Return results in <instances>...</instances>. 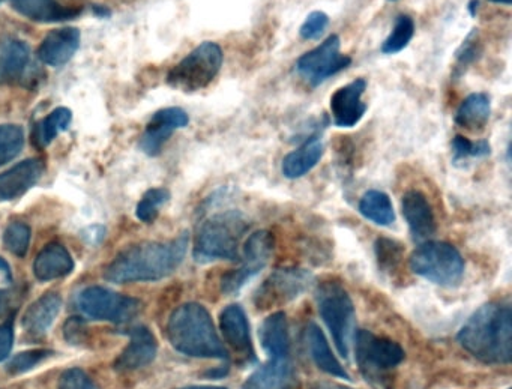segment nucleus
Listing matches in <instances>:
<instances>
[{"label":"nucleus","instance_id":"16","mask_svg":"<svg viewBox=\"0 0 512 389\" xmlns=\"http://www.w3.org/2000/svg\"><path fill=\"white\" fill-rule=\"evenodd\" d=\"M130 344L116 359L115 367L119 371H134L148 367L158 352L154 335L145 326H137L130 332Z\"/></svg>","mask_w":512,"mask_h":389},{"label":"nucleus","instance_id":"43","mask_svg":"<svg viewBox=\"0 0 512 389\" xmlns=\"http://www.w3.org/2000/svg\"><path fill=\"white\" fill-rule=\"evenodd\" d=\"M310 389H352V388H347V386L340 385V383L317 382V383H314V385H311Z\"/></svg>","mask_w":512,"mask_h":389},{"label":"nucleus","instance_id":"12","mask_svg":"<svg viewBox=\"0 0 512 389\" xmlns=\"http://www.w3.org/2000/svg\"><path fill=\"white\" fill-rule=\"evenodd\" d=\"M365 91L367 82L364 79H356L332 94L329 112L335 127L353 128L362 121L368 110L367 104L362 101Z\"/></svg>","mask_w":512,"mask_h":389},{"label":"nucleus","instance_id":"4","mask_svg":"<svg viewBox=\"0 0 512 389\" xmlns=\"http://www.w3.org/2000/svg\"><path fill=\"white\" fill-rule=\"evenodd\" d=\"M247 229V220L239 211L212 215L197 232L194 259L200 263L239 259V245Z\"/></svg>","mask_w":512,"mask_h":389},{"label":"nucleus","instance_id":"15","mask_svg":"<svg viewBox=\"0 0 512 389\" xmlns=\"http://www.w3.org/2000/svg\"><path fill=\"white\" fill-rule=\"evenodd\" d=\"M44 173V163L38 158L22 161L0 175V202L19 199L28 193Z\"/></svg>","mask_w":512,"mask_h":389},{"label":"nucleus","instance_id":"22","mask_svg":"<svg viewBox=\"0 0 512 389\" xmlns=\"http://www.w3.org/2000/svg\"><path fill=\"white\" fill-rule=\"evenodd\" d=\"M293 368L290 358H269L268 364L254 371L242 389H290Z\"/></svg>","mask_w":512,"mask_h":389},{"label":"nucleus","instance_id":"5","mask_svg":"<svg viewBox=\"0 0 512 389\" xmlns=\"http://www.w3.org/2000/svg\"><path fill=\"white\" fill-rule=\"evenodd\" d=\"M316 301L320 316L328 326L338 352L343 358H349L356 319L349 293L340 283L325 281L317 287Z\"/></svg>","mask_w":512,"mask_h":389},{"label":"nucleus","instance_id":"11","mask_svg":"<svg viewBox=\"0 0 512 389\" xmlns=\"http://www.w3.org/2000/svg\"><path fill=\"white\" fill-rule=\"evenodd\" d=\"M313 275L305 269L286 268L272 272L271 277L257 290V308H271L275 305L287 304L299 298L310 289Z\"/></svg>","mask_w":512,"mask_h":389},{"label":"nucleus","instance_id":"7","mask_svg":"<svg viewBox=\"0 0 512 389\" xmlns=\"http://www.w3.org/2000/svg\"><path fill=\"white\" fill-rule=\"evenodd\" d=\"M410 269L431 283L451 287L463 278L464 259L448 242L425 241L410 256Z\"/></svg>","mask_w":512,"mask_h":389},{"label":"nucleus","instance_id":"6","mask_svg":"<svg viewBox=\"0 0 512 389\" xmlns=\"http://www.w3.org/2000/svg\"><path fill=\"white\" fill-rule=\"evenodd\" d=\"M223 62V49L217 43L206 41L170 70L167 83L185 94L202 91L217 79Z\"/></svg>","mask_w":512,"mask_h":389},{"label":"nucleus","instance_id":"34","mask_svg":"<svg viewBox=\"0 0 512 389\" xmlns=\"http://www.w3.org/2000/svg\"><path fill=\"white\" fill-rule=\"evenodd\" d=\"M481 52L482 47L478 31L473 29V31L467 35L463 44H461L460 49L455 53L454 76L458 77L461 76V74L466 73L467 68L478 61L479 56H481Z\"/></svg>","mask_w":512,"mask_h":389},{"label":"nucleus","instance_id":"29","mask_svg":"<svg viewBox=\"0 0 512 389\" xmlns=\"http://www.w3.org/2000/svg\"><path fill=\"white\" fill-rule=\"evenodd\" d=\"M359 212L362 217L377 226H391L395 223V211L388 194L379 190H370L359 200Z\"/></svg>","mask_w":512,"mask_h":389},{"label":"nucleus","instance_id":"48","mask_svg":"<svg viewBox=\"0 0 512 389\" xmlns=\"http://www.w3.org/2000/svg\"><path fill=\"white\" fill-rule=\"evenodd\" d=\"M389 2H397V0H389Z\"/></svg>","mask_w":512,"mask_h":389},{"label":"nucleus","instance_id":"35","mask_svg":"<svg viewBox=\"0 0 512 389\" xmlns=\"http://www.w3.org/2000/svg\"><path fill=\"white\" fill-rule=\"evenodd\" d=\"M451 148L454 163L466 161L469 160V158H484L491 154V146L488 140L470 142V140L464 136H455L454 139H452Z\"/></svg>","mask_w":512,"mask_h":389},{"label":"nucleus","instance_id":"24","mask_svg":"<svg viewBox=\"0 0 512 389\" xmlns=\"http://www.w3.org/2000/svg\"><path fill=\"white\" fill-rule=\"evenodd\" d=\"M260 343L269 358H289V323L283 311L272 313L260 328Z\"/></svg>","mask_w":512,"mask_h":389},{"label":"nucleus","instance_id":"30","mask_svg":"<svg viewBox=\"0 0 512 389\" xmlns=\"http://www.w3.org/2000/svg\"><path fill=\"white\" fill-rule=\"evenodd\" d=\"M413 35H415V22H413L412 17L407 16V14H400L395 19L391 34L380 46V52L388 56L403 52L409 46L410 41L413 40Z\"/></svg>","mask_w":512,"mask_h":389},{"label":"nucleus","instance_id":"33","mask_svg":"<svg viewBox=\"0 0 512 389\" xmlns=\"http://www.w3.org/2000/svg\"><path fill=\"white\" fill-rule=\"evenodd\" d=\"M170 193L166 188H151L137 205V218L143 223H154L160 209L169 202Z\"/></svg>","mask_w":512,"mask_h":389},{"label":"nucleus","instance_id":"21","mask_svg":"<svg viewBox=\"0 0 512 389\" xmlns=\"http://www.w3.org/2000/svg\"><path fill=\"white\" fill-rule=\"evenodd\" d=\"M62 298L58 293H46L29 305L23 316V326L32 337H43L47 334L56 317L61 313Z\"/></svg>","mask_w":512,"mask_h":389},{"label":"nucleus","instance_id":"47","mask_svg":"<svg viewBox=\"0 0 512 389\" xmlns=\"http://www.w3.org/2000/svg\"><path fill=\"white\" fill-rule=\"evenodd\" d=\"M490 2H494V4H502V5H511L512 0H490Z\"/></svg>","mask_w":512,"mask_h":389},{"label":"nucleus","instance_id":"32","mask_svg":"<svg viewBox=\"0 0 512 389\" xmlns=\"http://www.w3.org/2000/svg\"><path fill=\"white\" fill-rule=\"evenodd\" d=\"M25 146V134L19 125H0V167L13 161Z\"/></svg>","mask_w":512,"mask_h":389},{"label":"nucleus","instance_id":"13","mask_svg":"<svg viewBox=\"0 0 512 389\" xmlns=\"http://www.w3.org/2000/svg\"><path fill=\"white\" fill-rule=\"evenodd\" d=\"M188 124H190V118H188L187 112L179 107L158 110L152 116L151 122L140 139V148L145 154L155 157L160 154L161 149L173 136V133L179 128L187 127Z\"/></svg>","mask_w":512,"mask_h":389},{"label":"nucleus","instance_id":"42","mask_svg":"<svg viewBox=\"0 0 512 389\" xmlns=\"http://www.w3.org/2000/svg\"><path fill=\"white\" fill-rule=\"evenodd\" d=\"M11 293L8 290H0V319L7 316L10 311Z\"/></svg>","mask_w":512,"mask_h":389},{"label":"nucleus","instance_id":"20","mask_svg":"<svg viewBox=\"0 0 512 389\" xmlns=\"http://www.w3.org/2000/svg\"><path fill=\"white\" fill-rule=\"evenodd\" d=\"M274 251V236L268 230H259L248 236L242 253V266L238 272L247 280H253L268 263Z\"/></svg>","mask_w":512,"mask_h":389},{"label":"nucleus","instance_id":"18","mask_svg":"<svg viewBox=\"0 0 512 389\" xmlns=\"http://www.w3.org/2000/svg\"><path fill=\"white\" fill-rule=\"evenodd\" d=\"M220 326L224 340L235 352L254 358L250 323H248L247 313L241 305L233 304L224 308L220 316Z\"/></svg>","mask_w":512,"mask_h":389},{"label":"nucleus","instance_id":"39","mask_svg":"<svg viewBox=\"0 0 512 389\" xmlns=\"http://www.w3.org/2000/svg\"><path fill=\"white\" fill-rule=\"evenodd\" d=\"M329 16L323 11H313L310 16L305 19L302 23L301 29H299V37L304 41H317L323 37L326 29L329 28Z\"/></svg>","mask_w":512,"mask_h":389},{"label":"nucleus","instance_id":"17","mask_svg":"<svg viewBox=\"0 0 512 389\" xmlns=\"http://www.w3.org/2000/svg\"><path fill=\"white\" fill-rule=\"evenodd\" d=\"M80 46V31L77 28H59L47 34L41 43L40 56L41 62L50 67H61L67 64Z\"/></svg>","mask_w":512,"mask_h":389},{"label":"nucleus","instance_id":"41","mask_svg":"<svg viewBox=\"0 0 512 389\" xmlns=\"http://www.w3.org/2000/svg\"><path fill=\"white\" fill-rule=\"evenodd\" d=\"M14 344V328L13 322L5 323L0 325V362L10 356L11 350H13Z\"/></svg>","mask_w":512,"mask_h":389},{"label":"nucleus","instance_id":"26","mask_svg":"<svg viewBox=\"0 0 512 389\" xmlns=\"http://www.w3.org/2000/svg\"><path fill=\"white\" fill-rule=\"evenodd\" d=\"M491 98L484 92L470 94L455 112L454 122L463 130L476 133L484 130L490 121Z\"/></svg>","mask_w":512,"mask_h":389},{"label":"nucleus","instance_id":"46","mask_svg":"<svg viewBox=\"0 0 512 389\" xmlns=\"http://www.w3.org/2000/svg\"><path fill=\"white\" fill-rule=\"evenodd\" d=\"M182 389H226V388H220V386H188V388H182Z\"/></svg>","mask_w":512,"mask_h":389},{"label":"nucleus","instance_id":"27","mask_svg":"<svg viewBox=\"0 0 512 389\" xmlns=\"http://www.w3.org/2000/svg\"><path fill=\"white\" fill-rule=\"evenodd\" d=\"M29 47L22 41L10 40L0 46V83H16L25 76Z\"/></svg>","mask_w":512,"mask_h":389},{"label":"nucleus","instance_id":"2","mask_svg":"<svg viewBox=\"0 0 512 389\" xmlns=\"http://www.w3.org/2000/svg\"><path fill=\"white\" fill-rule=\"evenodd\" d=\"M458 343L484 364H509L512 359V310L503 302L482 305L467 319Z\"/></svg>","mask_w":512,"mask_h":389},{"label":"nucleus","instance_id":"44","mask_svg":"<svg viewBox=\"0 0 512 389\" xmlns=\"http://www.w3.org/2000/svg\"><path fill=\"white\" fill-rule=\"evenodd\" d=\"M0 272L5 275L8 281H11V278H13L10 265H8L7 260L2 259V257H0Z\"/></svg>","mask_w":512,"mask_h":389},{"label":"nucleus","instance_id":"1","mask_svg":"<svg viewBox=\"0 0 512 389\" xmlns=\"http://www.w3.org/2000/svg\"><path fill=\"white\" fill-rule=\"evenodd\" d=\"M188 233H182L169 242H145L133 245L118 254L107 266L104 277L110 283H139L158 281L169 277L184 262L187 256Z\"/></svg>","mask_w":512,"mask_h":389},{"label":"nucleus","instance_id":"9","mask_svg":"<svg viewBox=\"0 0 512 389\" xmlns=\"http://www.w3.org/2000/svg\"><path fill=\"white\" fill-rule=\"evenodd\" d=\"M77 305L85 316L109 322H130L140 310L137 299L119 295L106 287L92 286L80 292Z\"/></svg>","mask_w":512,"mask_h":389},{"label":"nucleus","instance_id":"14","mask_svg":"<svg viewBox=\"0 0 512 389\" xmlns=\"http://www.w3.org/2000/svg\"><path fill=\"white\" fill-rule=\"evenodd\" d=\"M401 211L415 241H428L436 233L433 209L421 191H407L401 199Z\"/></svg>","mask_w":512,"mask_h":389},{"label":"nucleus","instance_id":"40","mask_svg":"<svg viewBox=\"0 0 512 389\" xmlns=\"http://www.w3.org/2000/svg\"><path fill=\"white\" fill-rule=\"evenodd\" d=\"M58 389H98L92 382L91 377L80 370V368H70L64 371L59 377Z\"/></svg>","mask_w":512,"mask_h":389},{"label":"nucleus","instance_id":"19","mask_svg":"<svg viewBox=\"0 0 512 389\" xmlns=\"http://www.w3.org/2000/svg\"><path fill=\"white\" fill-rule=\"evenodd\" d=\"M325 145L319 134L308 137L295 151L289 152L281 163L284 178L299 179L308 175L322 160Z\"/></svg>","mask_w":512,"mask_h":389},{"label":"nucleus","instance_id":"45","mask_svg":"<svg viewBox=\"0 0 512 389\" xmlns=\"http://www.w3.org/2000/svg\"><path fill=\"white\" fill-rule=\"evenodd\" d=\"M478 5H479L478 0H470V4H469L470 16H472V17L476 16V10H478Z\"/></svg>","mask_w":512,"mask_h":389},{"label":"nucleus","instance_id":"8","mask_svg":"<svg viewBox=\"0 0 512 389\" xmlns=\"http://www.w3.org/2000/svg\"><path fill=\"white\" fill-rule=\"evenodd\" d=\"M352 65L350 56L341 55V40L338 35H329L319 47L302 55L295 70L311 88H317L340 71Z\"/></svg>","mask_w":512,"mask_h":389},{"label":"nucleus","instance_id":"3","mask_svg":"<svg viewBox=\"0 0 512 389\" xmlns=\"http://www.w3.org/2000/svg\"><path fill=\"white\" fill-rule=\"evenodd\" d=\"M170 343L191 358L227 359L211 314L203 305L190 302L173 311L167 325Z\"/></svg>","mask_w":512,"mask_h":389},{"label":"nucleus","instance_id":"49","mask_svg":"<svg viewBox=\"0 0 512 389\" xmlns=\"http://www.w3.org/2000/svg\"><path fill=\"white\" fill-rule=\"evenodd\" d=\"M2 2H4V0H0V4H2Z\"/></svg>","mask_w":512,"mask_h":389},{"label":"nucleus","instance_id":"28","mask_svg":"<svg viewBox=\"0 0 512 389\" xmlns=\"http://www.w3.org/2000/svg\"><path fill=\"white\" fill-rule=\"evenodd\" d=\"M11 4L22 16L34 22H61L73 19L79 14V11L73 8L61 7L55 0H11Z\"/></svg>","mask_w":512,"mask_h":389},{"label":"nucleus","instance_id":"23","mask_svg":"<svg viewBox=\"0 0 512 389\" xmlns=\"http://www.w3.org/2000/svg\"><path fill=\"white\" fill-rule=\"evenodd\" d=\"M74 271V260L64 245L50 244L35 257L34 274L40 281L58 280Z\"/></svg>","mask_w":512,"mask_h":389},{"label":"nucleus","instance_id":"25","mask_svg":"<svg viewBox=\"0 0 512 389\" xmlns=\"http://www.w3.org/2000/svg\"><path fill=\"white\" fill-rule=\"evenodd\" d=\"M305 338H307L308 352H310L314 364H316L320 370L325 371L329 376L340 377V379L344 380L350 379L343 365L340 364V361H338L334 353H332L331 346H329L322 329H320L316 323L311 322L310 325L307 326Z\"/></svg>","mask_w":512,"mask_h":389},{"label":"nucleus","instance_id":"10","mask_svg":"<svg viewBox=\"0 0 512 389\" xmlns=\"http://www.w3.org/2000/svg\"><path fill=\"white\" fill-rule=\"evenodd\" d=\"M355 340L356 361L367 376H377L398 367L404 361L403 347L397 341L379 337L370 331H358Z\"/></svg>","mask_w":512,"mask_h":389},{"label":"nucleus","instance_id":"38","mask_svg":"<svg viewBox=\"0 0 512 389\" xmlns=\"http://www.w3.org/2000/svg\"><path fill=\"white\" fill-rule=\"evenodd\" d=\"M50 355H52V352L46 349L28 350V352L19 353V355L14 356L8 362L7 370L11 374L26 373V371H31L32 368L37 367L38 364H41Z\"/></svg>","mask_w":512,"mask_h":389},{"label":"nucleus","instance_id":"36","mask_svg":"<svg viewBox=\"0 0 512 389\" xmlns=\"http://www.w3.org/2000/svg\"><path fill=\"white\" fill-rule=\"evenodd\" d=\"M4 244L14 256L25 257L31 244V229L28 224H10L4 233Z\"/></svg>","mask_w":512,"mask_h":389},{"label":"nucleus","instance_id":"31","mask_svg":"<svg viewBox=\"0 0 512 389\" xmlns=\"http://www.w3.org/2000/svg\"><path fill=\"white\" fill-rule=\"evenodd\" d=\"M71 119H73V113L67 107H58V109L53 110L38 127V145L43 146V148L49 146L58 137L59 133L70 127Z\"/></svg>","mask_w":512,"mask_h":389},{"label":"nucleus","instance_id":"37","mask_svg":"<svg viewBox=\"0 0 512 389\" xmlns=\"http://www.w3.org/2000/svg\"><path fill=\"white\" fill-rule=\"evenodd\" d=\"M376 256L379 268L385 272H392L403 257V247L392 239L379 238L376 242Z\"/></svg>","mask_w":512,"mask_h":389}]
</instances>
